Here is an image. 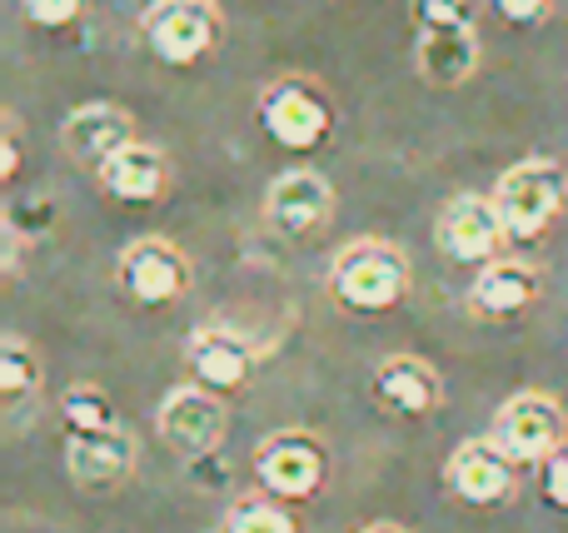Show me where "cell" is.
Listing matches in <instances>:
<instances>
[{
    "instance_id": "4fadbf2b",
    "label": "cell",
    "mask_w": 568,
    "mask_h": 533,
    "mask_svg": "<svg viewBox=\"0 0 568 533\" xmlns=\"http://www.w3.org/2000/svg\"><path fill=\"white\" fill-rule=\"evenodd\" d=\"M369 394L394 419H429L444 404V379L419 355H384L369 375Z\"/></svg>"
},
{
    "instance_id": "52a82bcc",
    "label": "cell",
    "mask_w": 568,
    "mask_h": 533,
    "mask_svg": "<svg viewBox=\"0 0 568 533\" xmlns=\"http://www.w3.org/2000/svg\"><path fill=\"white\" fill-rule=\"evenodd\" d=\"M115 279L140 309H170L190 295V269L185 249L175 239H160V235H145L135 245L120 249V265H115Z\"/></svg>"
},
{
    "instance_id": "f1b7e54d",
    "label": "cell",
    "mask_w": 568,
    "mask_h": 533,
    "mask_svg": "<svg viewBox=\"0 0 568 533\" xmlns=\"http://www.w3.org/2000/svg\"><path fill=\"white\" fill-rule=\"evenodd\" d=\"M359 533H409V529H399V524H369V529H359Z\"/></svg>"
},
{
    "instance_id": "d6986e66",
    "label": "cell",
    "mask_w": 568,
    "mask_h": 533,
    "mask_svg": "<svg viewBox=\"0 0 568 533\" xmlns=\"http://www.w3.org/2000/svg\"><path fill=\"white\" fill-rule=\"evenodd\" d=\"M40 379H45V369H40L36 349H30L20 335L0 339V399H6V404H26V399L40 389Z\"/></svg>"
},
{
    "instance_id": "44dd1931",
    "label": "cell",
    "mask_w": 568,
    "mask_h": 533,
    "mask_svg": "<svg viewBox=\"0 0 568 533\" xmlns=\"http://www.w3.org/2000/svg\"><path fill=\"white\" fill-rule=\"evenodd\" d=\"M225 533H300V519L290 514V504L270 494H240L225 514Z\"/></svg>"
},
{
    "instance_id": "9c48e42d",
    "label": "cell",
    "mask_w": 568,
    "mask_h": 533,
    "mask_svg": "<svg viewBox=\"0 0 568 533\" xmlns=\"http://www.w3.org/2000/svg\"><path fill=\"white\" fill-rule=\"evenodd\" d=\"M434 235H439V249L449 259L479 265V269L504 259V245H509V229H504L494 195H454L449 205L439 209Z\"/></svg>"
},
{
    "instance_id": "603a6c76",
    "label": "cell",
    "mask_w": 568,
    "mask_h": 533,
    "mask_svg": "<svg viewBox=\"0 0 568 533\" xmlns=\"http://www.w3.org/2000/svg\"><path fill=\"white\" fill-rule=\"evenodd\" d=\"M409 16L419 35L439 30H474V0H409Z\"/></svg>"
},
{
    "instance_id": "484cf974",
    "label": "cell",
    "mask_w": 568,
    "mask_h": 533,
    "mask_svg": "<svg viewBox=\"0 0 568 533\" xmlns=\"http://www.w3.org/2000/svg\"><path fill=\"white\" fill-rule=\"evenodd\" d=\"M484 6H489L504 25L534 30V25H544V20L554 16V6H559V0H484Z\"/></svg>"
},
{
    "instance_id": "ffe728a7",
    "label": "cell",
    "mask_w": 568,
    "mask_h": 533,
    "mask_svg": "<svg viewBox=\"0 0 568 533\" xmlns=\"http://www.w3.org/2000/svg\"><path fill=\"white\" fill-rule=\"evenodd\" d=\"M60 429L65 434H100V429H115V404L100 385H70L60 394Z\"/></svg>"
},
{
    "instance_id": "6da1fadb",
    "label": "cell",
    "mask_w": 568,
    "mask_h": 533,
    "mask_svg": "<svg viewBox=\"0 0 568 533\" xmlns=\"http://www.w3.org/2000/svg\"><path fill=\"white\" fill-rule=\"evenodd\" d=\"M329 299L344 315H389L409 299L414 269L409 255L389 239H349L339 255L329 259Z\"/></svg>"
},
{
    "instance_id": "7a4b0ae2",
    "label": "cell",
    "mask_w": 568,
    "mask_h": 533,
    "mask_svg": "<svg viewBox=\"0 0 568 533\" xmlns=\"http://www.w3.org/2000/svg\"><path fill=\"white\" fill-rule=\"evenodd\" d=\"M494 205L509 229V245H534L568 209V170L554 160H519L494 185Z\"/></svg>"
},
{
    "instance_id": "cb8c5ba5",
    "label": "cell",
    "mask_w": 568,
    "mask_h": 533,
    "mask_svg": "<svg viewBox=\"0 0 568 533\" xmlns=\"http://www.w3.org/2000/svg\"><path fill=\"white\" fill-rule=\"evenodd\" d=\"M90 0H20V10H26V20L36 30H70L80 16H85Z\"/></svg>"
},
{
    "instance_id": "8992f818",
    "label": "cell",
    "mask_w": 568,
    "mask_h": 533,
    "mask_svg": "<svg viewBox=\"0 0 568 533\" xmlns=\"http://www.w3.org/2000/svg\"><path fill=\"white\" fill-rule=\"evenodd\" d=\"M489 439L519 469H539L549 454L568 449V419H564L559 399L539 394V389H524V394L504 399V409L494 414Z\"/></svg>"
},
{
    "instance_id": "3957f363",
    "label": "cell",
    "mask_w": 568,
    "mask_h": 533,
    "mask_svg": "<svg viewBox=\"0 0 568 533\" xmlns=\"http://www.w3.org/2000/svg\"><path fill=\"white\" fill-rule=\"evenodd\" d=\"M140 35L160 65L185 70L215 55V45L225 40V16L215 0H150L140 16Z\"/></svg>"
},
{
    "instance_id": "e0dca14e",
    "label": "cell",
    "mask_w": 568,
    "mask_h": 533,
    "mask_svg": "<svg viewBox=\"0 0 568 533\" xmlns=\"http://www.w3.org/2000/svg\"><path fill=\"white\" fill-rule=\"evenodd\" d=\"M100 189H105L110 199H120V205H150V199H160L170 189V160L160 155L155 145H125L120 155H110L105 165L95 170Z\"/></svg>"
},
{
    "instance_id": "ac0fdd59",
    "label": "cell",
    "mask_w": 568,
    "mask_h": 533,
    "mask_svg": "<svg viewBox=\"0 0 568 533\" xmlns=\"http://www.w3.org/2000/svg\"><path fill=\"white\" fill-rule=\"evenodd\" d=\"M479 60H484L479 30H439V35H419V45H414V65H419L424 85L434 90L469 85Z\"/></svg>"
},
{
    "instance_id": "4316f807",
    "label": "cell",
    "mask_w": 568,
    "mask_h": 533,
    "mask_svg": "<svg viewBox=\"0 0 568 533\" xmlns=\"http://www.w3.org/2000/svg\"><path fill=\"white\" fill-rule=\"evenodd\" d=\"M534 479H539V499L549 509H564L568 514V449L559 454H549L539 469H534Z\"/></svg>"
},
{
    "instance_id": "7c38bea8",
    "label": "cell",
    "mask_w": 568,
    "mask_h": 533,
    "mask_svg": "<svg viewBox=\"0 0 568 533\" xmlns=\"http://www.w3.org/2000/svg\"><path fill=\"white\" fill-rule=\"evenodd\" d=\"M135 439L125 429H100V434H65V474L80 494H115L135 474Z\"/></svg>"
},
{
    "instance_id": "5b68a950",
    "label": "cell",
    "mask_w": 568,
    "mask_h": 533,
    "mask_svg": "<svg viewBox=\"0 0 568 533\" xmlns=\"http://www.w3.org/2000/svg\"><path fill=\"white\" fill-rule=\"evenodd\" d=\"M250 469H255L260 494L280 499V504H304L329 479V454H324V444L310 429H280V434L260 439Z\"/></svg>"
},
{
    "instance_id": "ba28073f",
    "label": "cell",
    "mask_w": 568,
    "mask_h": 533,
    "mask_svg": "<svg viewBox=\"0 0 568 533\" xmlns=\"http://www.w3.org/2000/svg\"><path fill=\"white\" fill-rule=\"evenodd\" d=\"M225 399L210 394V389L200 385H180L165 394V404H160L155 414V434L165 449H175L180 464L185 459H200V454H215L220 439H225Z\"/></svg>"
},
{
    "instance_id": "5bb4252c",
    "label": "cell",
    "mask_w": 568,
    "mask_h": 533,
    "mask_svg": "<svg viewBox=\"0 0 568 533\" xmlns=\"http://www.w3.org/2000/svg\"><path fill=\"white\" fill-rule=\"evenodd\" d=\"M544 299V275L529 265V259H494L474 275L469 285V309L489 325H509V319H524L534 305Z\"/></svg>"
},
{
    "instance_id": "8fae6325",
    "label": "cell",
    "mask_w": 568,
    "mask_h": 533,
    "mask_svg": "<svg viewBox=\"0 0 568 533\" xmlns=\"http://www.w3.org/2000/svg\"><path fill=\"white\" fill-rule=\"evenodd\" d=\"M334 215V185L320 170H284L265 189V225L280 239H310L329 225Z\"/></svg>"
},
{
    "instance_id": "2e32d148",
    "label": "cell",
    "mask_w": 568,
    "mask_h": 533,
    "mask_svg": "<svg viewBox=\"0 0 568 533\" xmlns=\"http://www.w3.org/2000/svg\"><path fill=\"white\" fill-rule=\"evenodd\" d=\"M125 145H135V120H130L120 105L95 100V105H80V110H70V115L60 120V150H65L70 160H80V165L100 170L110 155H120Z\"/></svg>"
},
{
    "instance_id": "d4e9b609",
    "label": "cell",
    "mask_w": 568,
    "mask_h": 533,
    "mask_svg": "<svg viewBox=\"0 0 568 533\" xmlns=\"http://www.w3.org/2000/svg\"><path fill=\"white\" fill-rule=\"evenodd\" d=\"M230 479H235V464H230L225 454H200V459H185V484L200 489V494H220V489H230Z\"/></svg>"
},
{
    "instance_id": "30bf717a",
    "label": "cell",
    "mask_w": 568,
    "mask_h": 533,
    "mask_svg": "<svg viewBox=\"0 0 568 533\" xmlns=\"http://www.w3.org/2000/svg\"><path fill=\"white\" fill-rule=\"evenodd\" d=\"M444 484L469 509H499L519 489V464L494 439H464L449 454V464H444Z\"/></svg>"
},
{
    "instance_id": "7402d4cb",
    "label": "cell",
    "mask_w": 568,
    "mask_h": 533,
    "mask_svg": "<svg viewBox=\"0 0 568 533\" xmlns=\"http://www.w3.org/2000/svg\"><path fill=\"white\" fill-rule=\"evenodd\" d=\"M60 225V205L50 195H30V199H10L6 205V229L26 245V239H45Z\"/></svg>"
},
{
    "instance_id": "9a60e30c",
    "label": "cell",
    "mask_w": 568,
    "mask_h": 533,
    "mask_svg": "<svg viewBox=\"0 0 568 533\" xmlns=\"http://www.w3.org/2000/svg\"><path fill=\"white\" fill-rule=\"evenodd\" d=\"M185 365L200 389H210V394H235V389H245L250 375H255V349H250V339L235 335V329L205 325L190 335Z\"/></svg>"
},
{
    "instance_id": "277c9868",
    "label": "cell",
    "mask_w": 568,
    "mask_h": 533,
    "mask_svg": "<svg viewBox=\"0 0 568 533\" xmlns=\"http://www.w3.org/2000/svg\"><path fill=\"white\" fill-rule=\"evenodd\" d=\"M255 115H260V130H265L280 150H290V155H310V150H320L334 130L329 95L304 75L270 80L255 100Z\"/></svg>"
},
{
    "instance_id": "83f0119b",
    "label": "cell",
    "mask_w": 568,
    "mask_h": 533,
    "mask_svg": "<svg viewBox=\"0 0 568 533\" xmlns=\"http://www.w3.org/2000/svg\"><path fill=\"white\" fill-rule=\"evenodd\" d=\"M20 175V125L16 120H6V130H0V180H16Z\"/></svg>"
}]
</instances>
